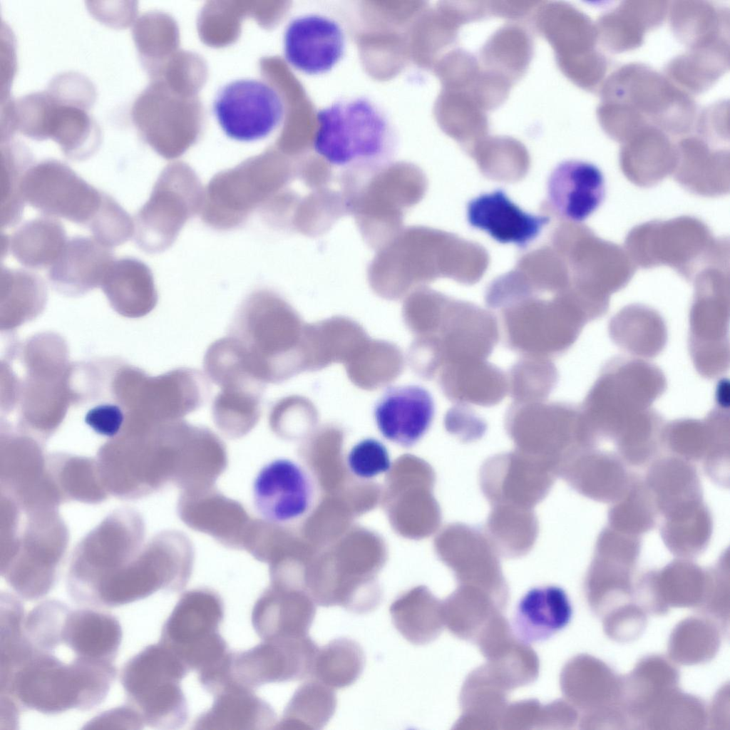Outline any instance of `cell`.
<instances>
[{"instance_id":"cell-17","label":"cell","mask_w":730,"mask_h":730,"mask_svg":"<svg viewBox=\"0 0 730 730\" xmlns=\"http://www.w3.org/2000/svg\"><path fill=\"white\" fill-rule=\"evenodd\" d=\"M606 195L603 173L595 165L578 160L560 163L548 181L549 202L563 218L581 222L595 212Z\"/></svg>"},{"instance_id":"cell-23","label":"cell","mask_w":730,"mask_h":730,"mask_svg":"<svg viewBox=\"0 0 730 730\" xmlns=\"http://www.w3.org/2000/svg\"><path fill=\"white\" fill-rule=\"evenodd\" d=\"M113 259L112 248L94 237H73L49 268V279L63 288L87 289L103 282Z\"/></svg>"},{"instance_id":"cell-22","label":"cell","mask_w":730,"mask_h":730,"mask_svg":"<svg viewBox=\"0 0 730 730\" xmlns=\"http://www.w3.org/2000/svg\"><path fill=\"white\" fill-rule=\"evenodd\" d=\"M572 615V605L563 589L555 585L537 587L519 601L513 627L521 642H541L566 627Z\"/></svg>"},{"instance_id":"cell-13","label":"cell","mask_w":730,"mask_h":730,"mask_svg":"<svg viewBox=\"0 0 730 730\" xmlns=\"http://www.w3.org/2000/svg\"><path fill=\"white\" fill-rule=\"evenodd\" d=\"M347 37L336 18L322 12L296 16L284 34V53L287 61L296 70L309 76L331 72L345 57Z\"/></svg>"},{"instance_id":"cell-33","label":"cell","mask_w":730,"mask_h":730,"mask_svg":"<svg viewBox=\"0 0 730 730\" xmlns=\"http://www.w3.org/2000/svg\"><path fill=\"white\" fill-rule=\"evenodd\" d=\"M347 465L356 477L370 479L389 471L391 462L384 443L369 438L361 440L351 448L347 456Z\"/></svg>"},{"instance_id":"cell-35","label":"cell","mask_w":730,"mask_h":730,"mask_svg":"<svg viewBox=\"0 0 730 730\" xmlns=\"http://www.w3.org/2000/svg\"><path fill=\"white\" fill-rule=\"evenodd\" d=\"M88 729H143L145 725L140 714L130 706L108 710L88 724Z\"/></svg>"},{"instance_id":"cell-30","label":"cell","mask_w":730,"mask_h":730,"mask_svg":"<svg viewBox=\"0 0 730 730\" xmlns=\"http://www.w3.org/2000/svg\"><path fill=\"white\" fill-rule=\"evenodd\" d=\"M32 155L21 143L11 140L1 142V225L8 228L18 223L25 201L21 182L26 170L33 165Z\"/></svg>"},{"instance_id":"cell-5","label":"cell","mask_w":730,"mask_h":730,"mask_svg":"<svg viewBox=\"0 0 730 730\" xmlns=\"http://www.w3.org/2000/svg\"><path fill=\"white\" fill-rule=\"evenodd\" d=\"M427 180L416 166L391 163L364 178L351 196L349 215L366 245L377 250L403 228L406 211L417 205Z\"/></svg>"},{"instance_id":"cell-20","label":"cell","mask_w":730,"mask_h":730,"mask_svg":"<svg viewBox=\"0 0 730 730\" xmlns=\"http://www.w3.org/2000/svg\"><path fill=\"white\" fill-rule=\"evenodd\" d=\"M212 695V705L195 719L194 729L264 730L276 726L273 709L252 689L232 679Z\"/></svg>"},{"instance_id":"cell-10","label":"cell","mask_w":730,"mask_h":730,"mask_svg":"<svg viewBox=\"0 0 730 730\" xmlns=\"http://www.w3.org/2000/svg\"><path fill=\"white\" fill-rule=\"evenodd\" d=\"M25 202L44 216L88 225L104 193L88 184L69 166L49 159L32 165L21 182Z\"/></svg>"},{"instance_id":"cell-29","label":"cell","mask_w":730,"mask_h":730,"mask_svg":"<svg viewBox=\"0 0 730 730\" xmlns=\"http://www.w3.org/2000/svg\"><path fill=\"white\" fill-rule=\"evenodd\" d=\"M264 390L224 389L212 406L213 421L218 429L232 438L247 434L257 423Z\"/></svg>"},{"instance_id":"cell-1","label":"cell","mask_w":730,"mask_h":730,"mask_svg":"<svg viewBox=\"0 0 730 730\" xmlns=\"http://www.w3.org/2000/svg\"><path fill=\"white\" fill-rule=\"evenodd\" d=\"M0 667L1 705L18 714L90 710L106 699L116 676L112 663L66 662L28 640Z\"/></svg>"},{"instance_id":"cell-3","label":"cell","mask_w":730,"mask_h":730,"mask_svg":"<svg viewBox=\"0 0 730 730\" xmlns=\"http://www.w3.org/2000/svg\"><path fill=\"white\" fill-rule=\"evenodd\" d=\"M298 325L294 310L278 293L258 289L240 305L228 336L254 377L265 384L279 383L297 370Z\"/></svg>"},{"instance_id":"cell-4","label":"cell","mask_w":730,"mask_h":730,"mask_svg":"<svg viewBox=\"0 0 730 730\" xmlns=\"http://www.w3.org/2000/svg\"><path fill=\"white\" fill-rule=\"evenodd\" d=\"M189 672L161 642L147 646L131 657L121 670L120 679L127 704L149 727H182L187 720L188 711L180 682Z\"/></svg>"},{"instance_id":"cell-27","label":"cell","mask_w":730,"mask_h":730,"mask_svg":"<svg viewBox=\"0 0 730 730\" xmlns=\"http://www.w3.org/2000/svg\"><path fill=\"white\" fill-rule=\"evenodd\" d=\"M336 706L333 689L312 678L296 690L274 729H320L332 717Z\"/></svg>"},{"instance_id":"cell-9","label":"cell","mask_w":730,"mask_h":730,"mask_svg":"<svg viewBox=\"0 0 730 730\" xmlns=\"http://www.w3.org/2000/svg\"><path fill=\"white\" fill-rule=\"evenodd\" d=\"M204 190L195 172L185 165L165 168L147 202L134 217V239L143 252L170 248L185 223L200 212Z\"/></svg>"},{"instance_id":"cell-11","label":"cell","mask_w":730,"mask_h":730,"mask_svg":"<svg viewBox=\"0 0 730 730\" xmlns=\"http://www.w3.org/2000/svg\"><path fill=\"white\" fill-rule=\"evenodd\" d=\"M212 109L224 133L239 141L267 136L284 114L279 93L264 81L253 78L234 80L221 87Z\"/></svg>"},{"instance_id":"cell-15","label":"cell","mask_w":730,"mask_h":730,"mask_svg":"<svg viewBox=\"0 0 730 730\" xmlns=\"http://www.w3.org/2000/svg\"><path fill=\"white\" fill-rule=\"evenodd\" d=\"M179 512L192 528L212 535L230 548H244L252 521L240 504L213 490L211 486L184 490Z\"/></svg>"},{"instance_id":"cell-8","label":"cell","mask_w":730,"mask_h":730,"mask_svg":"<svg viewBox=\"0 0 730 730\" xmlns=\"http://www.w3.org/2000/svg\"><path fill=\"white\" fill-rule=\"evenodd\" d=\"M220 595L207 588L184 592L165 621L160 642L190 670L202 673L225 662L231 652L219 632L224 619Z\"/></svg>"},{"instance_id":"cell-25","label":"cell","mask_w":730,"mask_h":730,"mask_svg":"<svg viewBox=\"0 0 730 730\" xmlns=\"http://www.w3.org/2000/svg\"><path fill=\"white\" fill-rule=\"evenodd\" d=\"M67 241L63 225L54 217L43 216L20 227L9 238V249L23 266L41 269L55 263Z\"/></svg>"},{"instance_id":"cell-26","label":"cell","mask_w":730,"mask_h":730,"mask_svg":"<svg viewBox=\"0 0 730 730\" xmlns=\"http://www.w3.org/2000/svg\"><path fill=\"white\" fill-rule=\"evenodd\" d=\"M442 610L436 598L423 587L399 596L389 609L396 629L407 641L418 645L428 643L440 633Z\"/></svg>"},{"instance_id":"cell-28","label":"cell","mask_w":730,"mask_h":730,"mask_svg":"<svg viewBox=\"0 0 730 730\" xmlns=\"http://www.w3.org/2000/svg\"><path fill=\"white\" fill-rule=\"evenodd\" d=\"M364 662L363 649L357 642L335 639L318 648L311 676L332 689L344 688L357 680Z\"/></svg>"},{"instance_id":"cell-14","label":"cell","mask_w":730,"mask_h":730,"mask_svg":"<svg viewBox=\"0 0 730 730\" xmlns=\"http://www.w3.org/2000/svg\"><path fill=\"white\" fill-rule=\"evenodd\" d=\"M255 510L267 522L279 525L294 521L309 510L312 487L306 471L284 458L264 465L252 483Z\"/></svg>"},{"instance_id":"cell-34","label":"cell","mask_w":730,"mask_h":730,"mask_svg":"<svg viewBox=\"0 0 730 730\" xmlns=\"http://www.w3.org/2000/svg\"><path fill=\"white\" fill-rule=\"evenodd\" d=\"M123 413L117 405L103 403L91 408L85 416L86 423L96 433L113 437L120 430Z\"/></svg>"},{"instance_id":"cell-19","label":"cell","mask_w":730,"mask_h":730,"mask_svg":"<svg viewBox=\"0 0 730 730\" xmlns=\"http://www.w3.org/2000/svg\"><path fill=\"white\" fill-rule=\"evenodd\" d=\"M469 224L501 243L524 247L536 238L549 217L525 212L502 190L482 194L467 207Z\"/></svg>"},{"instance_id":"cell-21","label":"cell","mask_w":730,"mask_h":730,"mask_svg":"<svg viewBox=\"0 0 730 730\" xmlns=\"http://www.w3.org/2000/svg\"><path fill=\"white\" fill-rule=\"evenodd\" d=\"M61 631L64 644L78 657L113 663L122 640L119 621L100 609L69 608Z\"/></svg>"},{"instance_id":"cell-24","label":"cell","mask_w":730,"mask_h":730,"mask_svg":"<svg viewBox=\"0 0 730 730\" xmlns=\"http://www.w3.org/2000/svg\"><path fill=\"white\" fill-rule=\"evenodd\" d=\"M49 93L53 101L46 123V138L58 143L65 156L71 160L89 158L101 141L100 127L89 115V109L60 101Z\"/></svg>"},{"instance_id":"cell-16","label":"cell","mask_w":730,"mask_h":730,"mask_svg":"<svg viewBox=\"0 0 730 730\" xmlns=\"http://www.w3.org/2000/svg\"><path fill=\"white\" fill-rule=\"evenodd\" d=\"M315 604L305 590L270 582L254 605L253 628L263 640L307 635Z\"/></svg>"},{"instance_id":"cell-18","label":"cell","mask_w":730,"mask_h":730,"mask_svg":"<svg viewBox=\"0 0 730 730\" xmlns=\"http://www.w3.org/2000/svg\"><path fill=\"white\" fill-rule=\"evenodd\" d=\"M433 411V399L428 391L412 385L389 389L377 403L374 416L384 438L411 447L426 433Z\"/></svg>"},{"instance_id":"cell-32","label":"cell","mask_w":730,"mask_h":730,"mask_svg":"<svg viewBox=\"0 0 730 730\" xmlns=\"http://www.w3.org/2000/svg\"><path fill=\"white\" fill-rule=\"evenodd\" d=\"M88 227L93 237L110 248L124 244L134 235V221L118 202L106 193Z\"/></svg>"},{"instance_id":"cell-2","label":"cell","mask_w":730,"mask_h":730,"mask_svg":"<svg viewBox=\"0 0 730 730\" xmlns=\"http://www.w3.org/2000/svg\"><path fill=\"white\" fill-rule=\"evenodd\" d=\"M312 148L341 176L366 175L392 163L398 132L386 111L365 96L337 98L316 113Z\"/></svg>"},{"instance_id":"cell-31","label":"cell","mask_w":730,"mask_h":730,"mask_svg":"<svg viewBox=\"0 0 730 730\" xmlns=\"http://www.w3.org/2000/svg\"><path fill=\"white\" fill-rule=\"evenodd\" d=\"M106 291L117 300H130L152 307L156 291L152 271L143 262L133 257L114 260L102 282Z\"/></svg>"},{"instance_id":"cell-6","label":"cell","mask_w":730,"mask_h":730,"mask_svg":"<svg viewBox=\"0 0 730 730\" xmlns=\"http://www.w3.org/2000/svg\"><path fill=\"white\" fill-rule=\"evenodd\" d=\"M296 176L297 170L269 158L219 173L204 190L200 217L217 230L237 228L292 184Z\"/></svg>"},{"instance_id":"cell-7","label":"cell","mask_w":730,"mask_h":730,"mask_svg":"<svg viewBox=\"0 0 730 730\" xmlns=\"http://www.w3.org/2000/svg\"><path fill=\"white\" fill-rule=\"evenodd\" d=\"M451 238L424 226L403 227L378 249L368 266L371 286L386 296H397L413 285L448 274Z\"/></svg>"},{"instance_id":"cell-12","label":"cell","mask_w":730,"mask_h":730,"mask_svg":"<svg viewBox=\"0 0 730 730\" xmlns=\"http://www.w3.org/2000/svg\"><path fill=\"white\" fill-rule=\"evenodd\" d=\"M318 647L307 635L264 639L255 647L232 652V679L248 688L311 676Z\"/></svg>"}]
</instances>
